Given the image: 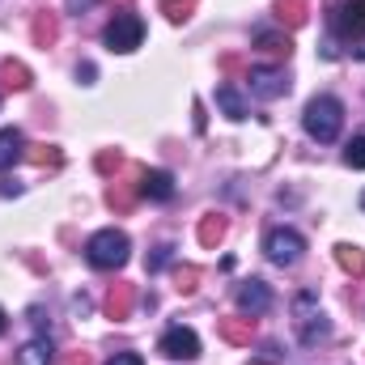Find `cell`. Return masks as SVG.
Returning <instances> with one entry per match:
<instances>
[{
	"label": "cell",
	"mask_w": 365,
	"mask_h": 365,
	"mask_svg": "<svg viewBox=\"0 0 365 365\" xmlns=\"http://www.w3.org/2000/svg\"><path fill=\"white\" fill-rule=\"evenodd\" d=\"M158 353L170 357V361H195L200 357V336L191 327H170L162 340H158Z\"/></svg>",
	"instance_id": "8992f818"
},
{
	"label": "cell",
	"mask_w": 365,
	"mask_h": 365,
	"mask_svg": "<svg viewBox=\"0 0 365 365\" xmlns=\"http://www.w3.org/2000/svg\"><path fill=\"white\" fill-rule=\"evenodd\" d=\"M331 30L340 38H361L365 34V0H340L331 9Z\"/></svg>",
	"instance_id": "52a82bcc"
},
{
	"label": "cell",
	"mask_w": 365,
	"mask_h": 365,
	"mask_svg": "<svg viewBox=\"0 0 365 365\" xmlns=\"http://www.w3.org/2000/svg\"><path fill=\"white\" fill-rule=\"evenodd\" d=\"M302 251H306V238L297 230H289V225H276V230H268V238H264V255L272 259L276 268H293L302 259Z\"/></svg>",
	"instance_id": "5b68a950"
},
{
	"label": "cell",
	"mask_w": 365,
	"mask_h": 365,
	"mask_svg": "<svg viewBox=\"0 0 365 365\" xmlns=\"http://www.w3.org/2000/svg\"><path fill=\"white\" fill-rule=\"evenodd\" d=\"M0 77H4L9 90H30V68H26L21 60H4V64H0Z\"/></svg>",
	"instance_id": "44dd1931"
},
{
	"label": "cell",
	"mask_w": 365,
	"mask_h": 365,
	"mask_svg": "<svg viewBox=\"0 0 365 365\" xmlns=\"http://www.w3.org/2000/svg\"><path fill=\"white\" fill-rule=\"evenodd\" d=\"M217 106H221L234 123H242V119L251 115V110H247V98L238 93V86H230V81H225V86H217Z\"/></svg>",
	"instance_id": "4fadbf2b"
},
{
	"label": "cell",
	"mask_w": 365,
	"mask_h": 365,
	"mask_svg": "<svg viewBox=\"0 0 365 365\" xmlns=\"http://www.w3.org/2000/svg\"><path fill=\"white\" fill-rule=\"evenodd\" d=\"M191 9H195V0H162L166 21H175V26H182V21L191 17Z\"/></svg>",
	"instance_id": "cb8c5ba5"
},
{
	"label": "cell",
	"mask_w": 365,
	"mask_h": 365,
	"mask_svg": "<svg viewBox=\"0 0 365 365\" xmlns=\"http://www.w3.org/2000/svg\"><path fill=\"white\" fill-rule=\"evenodd\" d=\"M361 208H365V195H361Z\"/></svg>",
	"instance_id": "836d02e7"
},
{
	"label": "cell",
	"mask_w": 365,
	"mask_h": 365,
	"mask_svg": "<svg viewBox=\"0 0 365 365\" xmlns=\"http://www.w3.org/2000/svg\"><path fill=\"white\" fill-rule=\"evenodd\" d=\"M93 166H98L102 175H110V170H119V166H123V158H119L115 149H106V153H98V162H93Z\"/></svg>",
	"instance_id": "4316f807"
},
{
	"label": "cell",
	"mask_w": 365,
	"mask_h": 365,
	"mask_svg": "<svg viewBox=\"0 0 365 365\" xmlns=\"http://www.w3.org/2000/svg\"><path fill=\"white\" fill-rule=\"evenodd\" d=\"M26 158H30L34 166H60V149H56V145H30Z\"/></svg>",
	"instance_id": "603a6c76"
},
{
	"label": "cell",
	"mask_w": 365,
	"mask_h": 365,
	"mask_svg": "<svg viewBox=\"0 0 365 365\" xmlns=\"http://www.w3.org/2000/svg\"><path fill=\"white\" fill-rule=\"evenodd\" d=\"M255 47H259V51H268V56H276V60L293 51L289 34H272V30H255Z\"/></svg>",
	"instance_id": "d6986e66"
},
{
	"label": "cell",
	"mask_w": 365,
	"mask_h": 365,
	"mask_svg": "<svg viewBox=\"0 0 365 365\" xmlns=\"http://www.w3.org/2000/svg\"><path fill=\"white\" fill-rule=\"evenodd\" d=\"M344 162H349L353 170H365V136H353V140H349V149H344Z\"/></svg>",
	"instance_id": "d4e9b609"
},
{
	"label": "cell",
	"mask_w": 365,
	"mask_h": 365,
	"mask_svg": "<svg viewBox=\"0 0 365 365\" xmlns=\"http://www.w3.org/2000/svg\"><path fill=\"white\" fill-rule=\"evenodd\" d=\"M302 123H306V136H310V140L331 145V140L340 136V128H344V106H340V98H331V93L310 98V102H306Z\"/></svg>",
	"instance_id": "6da1fadb"
},
{
	"label": "cell",
	"mask_w": 365,
	"mask_h": 365,
	"mask_svg": "<svg viewBox=\"0 0 365 365\" xmlns=\"http://www.w3.org/2000/svg\"><path fill=\"white\" fill-rule=\"evenodd\" d=\"M247 90L255 93V98H264V102H272L280 93H289V77L280 68H251L247 73Z\"/></svg>",
	"instance_id": "9c48e42d"
},
{
	"label": "cell",
	"mask_w": 365,
	"mask_h": 365,
	"mask_svg": "<svg viewBox=\"0 0 365 365\" xmlns=\"http://www.w3.org/2000/svg\"><path fill=\"white\" fill-rule=\"evenodd\" d=\"M353 56H357V60H365V38L357 43V47H353Z\"/></svg>",
	"instance_id": "4dcf8cb0"
},
{
	"label": "cell",
	"mask_w": 365,
	"mask_h": 365,
	"mask_svg": "<svg viewBox=\"0 0 365 365\" xmlns=\"http://www.w3.org/2000/svg\"><path fill=\"white\" fill-rule=\"evenodd\" d=\"M268 306H272V289L264 284V280H242L238 284V310L247 314V319H259V314H268Z\"/></svg>",
	"instance_id": "ba28073f"
},
{
	"label": "cell",
	"mask_w": 365,
	"mask_h": 365,
	"mask_svg": "<svg viewBox=\"0 0 365 365\" xmlns=\"http://www.w3.org/2000/svg\"><path fill=\"white\" fill-rule=\"evenodd\" d=\"M51 361H56V349H51L47 336H34L30 344L17 349V365H51Z\"/></svg>",
	"instance_id": "7c38bea8"
},
{
	"label": "cell",
	"mask_w": 365,
	"mask_h": 365,
	"mask_svg": "<svg viewBox=\"0 0 365 365\" xmlns=\"http://www.w3.org/2000/svg\"><path fill=\"white\" fill-rule=\"evenodd\" d=\"M128 251H132V242H128L123 230H98L90 242H86V259H90L93 268H102V272L123 268L128 264Z\"/></svg>",
	"instance_id": "3957f363"
},
{
	"label": "cell",
	"mask_w": 365,
	"mask_h": 365,
	"mask_svg": "<svg viewBox=\"0 0 365 365\" xmlns=\"http://www.w3.org/2000/svg\"><path fill=\"white\" fill-rule=\"evenodd\" d=\"M4 327H9V314H4V310H0V336H4Z\"/></svg>",
	"instance_id": "1f68e13d"
},
{
	"label": "cell",
	"mask_w": 365,
	"mask_h": 365,
	"mask_svg": "<svg viewBox=\"0 0 365 365\" xmlns=\"http://www.w3.org/2000/svg\"><path fill=\"white\" fill-rule=\"evenodd\" d=\"M136 195H140V182H110L106 204H110V208H119V212H128V208L136 204Z\"/></svg>",
	"instance_id": "2e32d148"
},
{
	"label": "cell",
	"mask_w": 365,
	"mask_h": 365,
	"mask_svg": "<svg viewBox=\"0 0 365 365\" xmlns=\"http://www.w3.org/2000/svg\"><path fill=\"white\" fill-rule=\"evenodd\" d=\"M30 34H34V43H38V47H51V43L60 38V21H56L51 13H38V17H34V26H30Z\"/></svg>",
	"instance_id": "ffe728a7"
},
{
	"label": "cell",
	"mask_w": 365,
	"mask_h": 365,
	"mask_svg": "<svg viewBox=\"0 0 365 365\" xmlns=\"http://www.w3.org/2000/svg\"><path fill=\"white\" fill-rule=\"evenodd\" d=\"M60 365H93V361H90V353H81V349H77V353H64Z\"/></svg>",
	"instance_id": "f1b7e54d"
},
{
	"label": "cell",
	"mask_w": 365,
	"mask_h": 365,
	"mask_svg": "<svg viewBox=\"0 0 365 365\" xmlns=\"http://www.w3.org/2000/svg\"><path fill=\"white\" fill-rule=\"evenodd\" d=\"M336 259H340V268H344L349 276H365V251L361 247L340 242V247H336Z\"/></svg>",
	"instance_id": "ac0fdd59"
},
{
	"label": "cell",
	"mask_w": 365,
	"mask_h": 365,
	"mask_svg": "<svg viewBox=\"0 0 365 365\" xmlns=\"http://www.w3.org/2000/svg\"><path fill=\"white\" fill-rule=\"evenodd\" d=\"M175 280H179V293H191V289H195V280H200V272H195L191 264H182L179 272H175Z\"/></svg>",
	"instance_id": "484cf974"
},
{
	"label": "cell",
	"mask_w": 365,
	"mask_h": 365,
	"mask_svg": "<svg viewBox=\"0 0 365 365\" xmlns=\"http://www.w3.org/2000/svg\"><path fill=\"white\" fill-rule=\"evenodd\" d=\"M251 365H268V361H251Z\"/></svg>",
	"instance_id": "d6a6232c"
},
{
	"label": "cell",
	"mask_w": 365,
	"mask_h": 365,
	"mask_svg": "<svg viewBox=\"0 0 365 365\" xmlns=\"http://www.w3.org/2000/svg\"><path fill=\"white\" fill-rule=\"evenodd\" d=\"M132 306H136V284H115V289L106 293V314H110L115 323L132 319Z\"/></svg>",
	"instance_id": "30bf717a"
},
{
	"label": "cell",
	"mask_w": 365,
	"mask_h": 365,
	"mask_svg": "<svg viewBox=\"0 0 365 365\" xmlns=\"http://www.w3.org/2000/svg\"><path fill=\"white\" fill-rule=\"evenodd\" d=\"M310 13V0H276V21L280 26H302Z\"/></svg>",
	"instance_id": "e0dca14e"
},
{
	"label": "cell",
	"mask_w": 365,
	"mask_h": 365,
	"mask_svg": "<svg viewBox=\"0 0 365 365\" xmlns=\"http://www.w3.org/2000/svg\"><path fill=\"white\" fill-rule=\"evenodd\" d=\"M106 47L110 51H119V56H128V51H136L140 47V38H145V21H140V13L136 9H119L110 21H106Z\"/></svg>",
	"instance_id": "277c9868"
},
{
	"label": "cell",
	"mask_w": 365,
	"mask_h": 365,
	"mask_svg": "<svg viewBox=\"0 0 365 365\" xmlns=\"http://www.w3.org/2000/svg\"><path fill=\"white\" fill-rule=\"evenodd\" d=\"M221 340H230V344H251V336H255V319H247V314H238V319H221Z\"/></svg>",
	"instance_id": "9a60e30c"
},
{
	"label": "cell",
	"mask_w": 365,
	"mask_h": 365,
	"mask_svg": "<svg viewBox=\"0 0 365 365\" xmlns=\"http://www.w3.org/2000/svg\"><path fill=\"white\" fill-rule=\"evenodd\" d=\"M293 323H297V340H302L306 349H314V344H323V340L331 336V323L323 319L319 297H314L310 289L293 297Z\"/></svg>",
	"instance_id": "7a4b0ae2"
},
{
	"label": "cell",
	"mask_w": 365,
	"mask_h": 365,
	"mask_svg": "<svg viewBox=\"0 0 365 365\" xmlns=\"http://www.w3.org/2000/svg\"><path fill=\"white\" fill-rule=\"evenodd\" d=\"M106 365H145V361H140L136 353H115V357H110Z\"/></svg>",
	"instance_id": "f546056e"
},
{
	"label": "cell",
	"mask_w": 365,
	"mask_h": 365,
	"mask_svg": "<svg viewBox=\"0 0 365 365\" xmlns=\"http://www.w3.org/2000/svg\"><path fill=\"white\" fill-rule=\"evenodd\" d=\"M170 251H175V247H158V251H153V259H149V272H162V268L170 264Z\"/></svg>",
	"instance_id": "83f0119b"
},
{
	"label": "cell",
	"mask_w": 365,
	"mask_h": 365,
	"mask_svg": "<svg viewBox=\"0 0 365 365\" xmlns=\"http://www.w3.org/2000/svg\"><path fill=\"white\" fill-rule=\"evenodd\" d=\"M140 195L149 200H170L175 195V179L166 170H140Z\"/></svg>",
	"instance_id": "8fae6325"
},
{
	"label": "cell",
	"mask_w": 365,
	"mask_h": 365,
	"mask_svg": "<svg viewBox=\"0 0 365 365\" xmlns=\"http://www.w3.org/2000/svg\"><path fill=\"white\" fill-rule=\"evenodd\" d=\"M221 238H225V217H221V212H208V217L200 221V242H204V247H217Z\"/></svg>",
	"instance_id": "7402d4cb"
},
{
	"label": "cell",
	"mask_w": 365,
	"mask_h": 365,
	"mask_svg": "<svg viewBox=\"0 0 365 365\" xmlns=\"http://www.w3.org/2000/svg\"><path fill=\"white\" fill-rule=\"evenodd\" d=\"M26 158V136L17 132V128H4L0 132V170H9L13 162H21Z\"/></svg>",
	"instance_id": "5bb4252c"
}]
</instances>
